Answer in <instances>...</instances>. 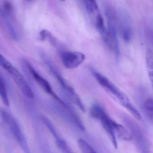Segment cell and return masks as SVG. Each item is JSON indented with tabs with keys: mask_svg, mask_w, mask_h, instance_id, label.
Here are the masks:
<instances>
[{
	"mask_svg": "<svg viewBox=\"0 0 153 153\" xmlns=\"http://www.w3.org/2000/svg\"><path fill=\"white\" fill-rule=\"evenodd\" d=\"M0 64L9 73L14 82L26 96L31 99L34 98V93L24 76L2 54L0 56Z\"/></svg>",
	"mask_w": 153,
	"mask_h": 153,
	"instance_id": "1",
	"label": "cell"
},
{
	"mask_svg": "<svg viewBox=\"0 0 153 153\" xmlns=\"http://www.w3.org/2000/svg\"><path fill=\"white\" fill-rule=\"evenodd\" d=\"M1 116L11 131L14 137L19 144L22 150L28 153L30 152L29 146L25 135L16 119L8 112L4 109L1 111Z\"/></svg>",
	"mask_w": 153,
	"mask_h": 153,
	"instance_id": "2",
	"label": "cell"
},
{
	"mask_svg": "<svg viewBox=\"0 0 153 153\" xmlns=\"http://www.w3.org/2000/svg\"><path fill=\"white\" fill-rule=\"evenodd\" d=\"M105 14L108 25V35L104 42L108 48L114 52L116 58H118L120 55V50L116 36L114 14L112 9L109 7H105Z\"/></svg>",
	"mask_w": 153,
	"mask_h": 153,
	"instance_id": "3",
	"label": "cell"
},
{
	"mask_svg": "<svg viewBox=\"0 0 153 153\" xmlns=\"http://www.w3.org/2000/svg\"><path fill=\"white\" fill-rule=\"evenodd\" d=\"M41 54H42V57L44 61L45 62L46 65L48 66V68L51 70V72L54 75L56 79L58 80V82L59 83L60 85H61L62 88L64 90H66L67 93H68L69 94L73 99V101L75 103H76L77 105L80 109H83L85 106L82 103V101L79 98V97L77 94L76 93L73 89V88L68 85L62 75L58 71L57 69L54 67V65L52 64L51 61H50V60L46 57V56L43 53Z\"/></svg>",
	"mask_w": 153,
	"mask_h": 153,
	"instance_id": "4",
	"label": "cell"
},
{
	"mask_svg": "<svg viewBox=\"0 0 153 153\" xmlns=\"http://www.w3.org/2000/svg\"><path fill=\"white\" fill-rule=\"evenodd\" d=\"M123 123L129 131L132 138L135 140L137 146L142 152H148L149 146L140 128L133 120L127 115L122 117Z\"/></svg>",
	"mask_w": 153,
	"mask_h": 153,
	"instance_id": "5",
	"label": "cell"
},
{
	"mask_svg": "<svg viewBox=\"0 0 153 153\" xmlns=\"http://www.w3.org/2000/svg\"><path fill=\"white\" fill-rule=\"evenodd\" d=\"M92 71L93 75L100 85L106 91L110 92L114 96L123 106L129 102L127 96L117 88L107 78L94 70H92Z\"/></svg>",
	"mask_w": 153,
	"mask_h": 153,
	"instance_id": "6",
	"label": "cell"
},
{
	"mask_svg": "<svg viewBox=\"0 0 153 153\" xmlns=\"http://www.w3.org/2000/svg\"><path fill=\"white\" fill-rule=\"evenodd\" d=\"M25 63L28 70L29 71L31 75L33 77L34 79L36 81V82L48 94L51 96L55 100H57L62 105H63L64 107H67V106L66 104L55 94L49 82L46 79L44 78L42 76H41L33 68V66L28 62L26 61Z\"/></svg>",
	"mask_w": 153,
	"mask_h": 153,
	"instance_id": "7",
	"label": "cell"
},
{
	"mask_svg": "<svg viewBox=\"0 0 153 153\" xmlns=\"http://www.w3.org/2000/svg\"><path fill=\"white\" fill-rule=\"evenodd\" d=\"M60 56L64 67L69 69L78 67L85 59V54L79 52L62 51L61 52Z\"/></svg>",
	"mask_w": 153,
	"mask_h": 153,
	"instance_id": "8",
	"label": "cell"
},
{
	"mask_svg": "<svg viewBox=\"0 0 153 153\" xmlns=\"http://www.w3.org/2000/svg\"><path fill=\"white\" fill-rule=\"evenodd\" d=\"M42 119L45 126L48 128L53 136L55 138L56 144L59 148L63 153H71V151L68 146L66 141L61 137L50 120L44 116H42Z\"/></svg>",
	"mask_w": 153,
	"mask_h": 153,
	"instance_id": "9",
	"label": "cell"
},
{
	"mask_svg": "<svg viewBox=\"0 0 153 153\" xmlns=\"http://www.w3.org/2000/svg\"><path fill=\"white\" fill-rule=\"evenodd\" d=\"M119 24L123 39L126 42L130 41L132 35L130 22L128 15L123 11L119 14Z\"/></svg>",
	"mask_w": 153,
	"mask_h": 153,
	"instance_id": "10",
	"label": "cell"
},
{
	"mask_svg": "<svg viewBox=\"0 0 153 153\" xmlns=\"http://www.w3.org/2000/svg\"><path fill=\"white\" fill-rule=\"evenodd\" d=\"M99 120H101L102 125L107 133L113 146L116 149L118 145L116 140V134L114 128L113 123L114 121L111 119L106 112L103 114Z\"/></svg>",
	"mask_w": 153,
	"mask_h": 153,
	"instance_id": "11",
	"label": "cell"
},
{
	"mask_svg": "<svg viewBox=\"0 0 153 153\" xmlns=\"http://www.w3.org/2000/svg\"><path fill=\"white\" fill-rule=\"evenodd\" d=\"M1 15L5 26H6V28L7 30L10 35L14 41H18L19 36L16 28H15L13 24L10 21V16L7 15L1 10Z\"/></svg>",
	"mask_w": 153,
	"mask_h": 153,
	"instance_id": "12",
	"label": "cell"
},
{
	"mask_svg": "<svg viewBox=\"0 0 153 153\" xmlns=\"http://www.w3.org/2000/svg\"><path fill=\"white\" fill-rule=\"evenodd\" d=\"M114 128L115 134L123 140L129 141L132 139L130 132H129L123 125L114 122Z\"/></svg>",
	"mask_w": 153,
	"mask_h": 153,
	"instance_id": "13",
	"label": "cell"
},
{
	"mask_svg": "<svg viewBox=\"0 0 153 153\" xmlns=\"http://www.w3.org/2000/svg\"><path fill=\"white\" fill-rule=\"evenodd\" d=\"M146 61L149 77L153 87V51L150 49L146 51Z\"/></svg>",
	"mask_w": 153,
	"mask_h": 153,
	"instance_id": "14",
	"label": "cell"
},
{
	"mask_svg": "<svg viewBox=\"0 0 153 153\" xmlns=\"http://www.w3.org/2000/svg\"><path fill=\"white\" fill-rule=\"evenodd\" d=\"M96 27L98 33L102 36L104 42L105 41L107 37V30L105 26L103 19L101 14H98L96 20Z\"/></svg>",
	"mask_w": 153,
	"mask_h": 153,
	"instance_id": "15",
	"label": "cell"
},
{
	"mask_svg": "<svg viewBox=\"0 0 153 153\" xmlns=\"http://www.w3.org/2000/svg\"><path fill=\"white\" fill-rule=\"evenodd\" d=\"M0 94L4 105L7 106H9V100L7 94V87L4 79L1 75L0 77Z\"/></svg>",
	"mask_w": 153,
	"mask_h": 153,
	"instance_id": "16",
	"label": "cell"
},
{
	"mask_svg": "<svg viewBox=\"0 0 153 153\" xmlns=\"http://www.w3.org/2000/svg\"><path fill=\"white\" fill-rule=\"evenodd\" d=\"M41 39L42 41H47L52 46H56L57 45V40L52 34L46 29H43L40 32Z\"/></svg>",
	"mask_w": 153,
	"mask_h": 153,
	"instance_id": "17",
	"label": "cell"
},
{
	"mask_svg": "<svg viewBox=\"0 0 153 153\" xmlns=\"http://www.w3.org/2000/svg\"><path fill=\"white\" fill-rule=\"evenodd\" d=\"M143 107L146 115L153 123V99H148L146 100L144 102Z\"/></svg>",
	"mask_w": 153,
	"mask_h": 153,
	"instance_id": "18",
	"label": "cell"
},
{
	"mask_svg": "<svg viewBox=\"0 0 153 153\" xmlns=\"http://www.w3.org/2000/svg\"><path fill=\"white\" fill-rule=\"evenodd\" d=\"M105 113L104 109L99 105L95 104L93 105L90 109V114L93 118L100 120L102 115Z\"/></svg>",
	"mask_w": 153,
	"mask_h": 153,
	"instance_id": "19",
	"label": "cell"
},
{
	"mask_svg": "<svg viewBox=\"0 0 153 153\" xmlns=\"http://www.w3.org/2000/svg\"><path fill=\"white\" fill-rule=\"evenodd\" d=\"M79 146L82 152L84 153H94L96 151L88 143L87 141L82 139H79Z\"/></svg>",
	"mask_w": 153,
	"mask_h": 153,
	"instance_id": "20",
	"label": "cell"
},
{
	"mask_svg": "<svg viewBox=\"0 0 153 153\" xmlns=\"http://www.w3.org/2000/svg\"><path fill=\"white\" fill-rule=\"evenodd\" d=\"M85 7L89 14H92L97 10L98 6L96 0H84Z\"/></svg>",
	"mask_w": 153,
	"mask_h": 153,
	"instance_id": "21",
	"label": "cell"
},
{
	"mask_svg": "<svg viewBox=\"0 0 153 153\" xmlns=\"http://www.w3.org/2000/svg\"><path fill=\"white\" fill-rule=\"evenodd\" d=\"M123 107L126 108L128 111L138 120L140 121L142 120V117H141L139 112L137 111V108L132 104L130 102L124 105Z\"/></svg>",
	"mask_w": 153,
	"mask_h": 153,
	"instance_id": "22",
	"label": "cell"
},
{
	"mask_svg": "<svg viewBox=\"0 0 153 153\" xmlns=\"http://www.w3.org/2000/svg\"><path fill=\"white\" fill-rule=\"evenodd\" d=\"M1 10L7 15L10 16L12 15L13 12L12 4L10 1H5L3 5V8L1 9Z\"/></svg>",
	"mask_w": 153,
	"mask_h": 153,
	"instance_id": "23",
	"label": "cell"
},
{
	"mask_svg": "<svg viewBox=\"0 0 153 153\" xmlns=\"http://www.w3.org/2000/svg\"><path fill=\"white\" fill-rule=\"evenodd\" d=\"M60 1H66V0H60Z\"/></svg>",
	"mask_w": 153,
	"mask_h": 153,
	"instance_id": "24",
	"label": "cell"
},
{
	"mask_svg": "<svg viewBox=\"0 0 153 153\" xmlns=\"http://www.w3.org/2000/svg\"><path fill=\"white\" fill-rule=\"evenodd\" d=\"M28 1H29V0H28Z\"/></svg>",
	"mask_w": 153,
	"mask_h": 153,
	"instance_id": "25",
	"label": "cell"
}]
</instances>
